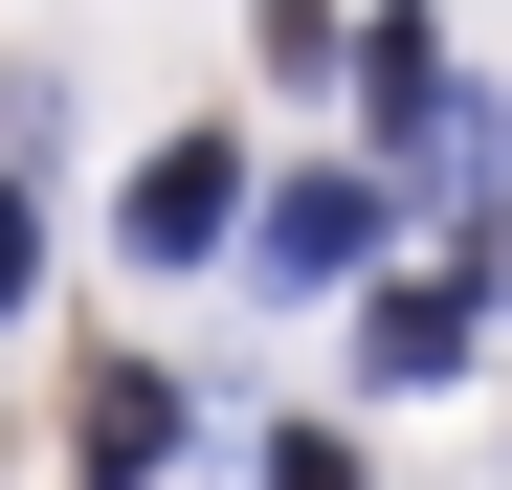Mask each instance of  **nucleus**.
Listing matches in <instances>:
<instances>
[{"instance_id":"f257e3e1","label":"nucleus","mask_w":512,"mask_h":490,"mask_svg":"<svg viewBox=\"0 0 512 490\" xmlns=\"http://www.w3.org/2000/svg\"><path fill=\"white\" fill-rule=\"evenodd\" d=\"M223 223H245V156H223V134H156V156H134V201H112L134 268H201Z\"/></svg>"},{"instance_id":"7ed1b4c3","label":"nucleus","mask_w":512,"mask_h":490,"mask_svg":"<svg viewBox=\"0 0 512 490\" xmlns=\"http://www.w3.org/2000/svg\"><path fill=\"white\" fill-rule=\"evenodd\" d=\"M468 335H490V312H468V268H423V290H379V335H357V357H379L401 401H446V379H468Z\"/></svg>"},{"instance_id":"423d86ee","label":"nucleus","mask_w":512,"mask_h":490,"mask_svg":"<svg viewBox=\"0 0 512 490\" xmlns=\"http://www.w3.org/2000/svg\"><path fill=\"white\" fill-rule=\"evenodd\" d=\"M45 290V223H23V179H0V312H23Z\"/></svg>"},{"instance_id":"20e7f679","label":"nucleus","mask_w":512,"mask_h":490,"mask_svg":"<svg viewBox=\"0 0 512 490\" xmlns=\"http://www.w3.org/2000/svg\"><path fill=\"white\" fill-rule=\"evenodd\" d=\"M67 468H90V490H134V468H179V379H90V446H67Z\"/></svg>"},{"instance_id":"f03ea898","label":"nucleus","mask_w":512,"mask_h":490,"mask_svg":"<svg viewBox=\"0 0 512 490\" xmlns=\"http://www.w3.org/2000/svg\"><path fill=\"white\" fill-rule=\"evenodd\" d=\"M379 223H401V201L357 179V156H312V179L268 201V268H290V290H334V268H379Z\"/></svg>"},{"instance_id":"39448f33","label":"nucleus","mask_w":512,"mask_h":490,"mask_svg":"<svg viewBox=\"0 0 512 490\" xmlns=\"http://www.w3.org/2000/svg\"><path fill=\"white\" fill-rule=\"evenodd\" d=\"M268 490H357V446H334V424H290V446H268Z\"/></svg>"}]
</instances>
